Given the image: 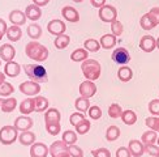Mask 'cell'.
<instances>
[{
  "instance_id": "9f6ffc18",
  "label": "cell",
  "mask_w": 159,
  "mask_h": 157,
  "mask_svg": "<svg viewBox=\"0 0 159 157\" xmlns=\"http://www.w3.org/2000/svg\"><path fill=\"white\" fill-rule=\"evenodd\" d=\"M3 83H5V74L4 72H0V85Z\"/></svg>"
},
{
  "instance_id": "7402d4cb",
  "label": "cell",
  "mask_w": 159,
  "mask_h": 157,
  "mask_svg": "<svg viewBox=\"0 0 159 157\" xmlns=\"http://www.w3.org/2000/svg\"><path fill=\"white\" fill-rule=\"evenodd\" d=\"M18 141L25 147H30L35 143V134L31 131H22L18 135Z\"/></svg>"
},
{
  "instance_id": "836d02e7",
  "label": "cell",
  "mask_w": 159,
  "mask_h": 157,
  "mask_svg": "<svg viewBox=\"0 0 159 157\" xmlns=\"http://www.w3.org/2000/svg\"><path fill=\"white\" fill-rule=\"evenodd\" d=\"M140 25H141V28H142L143 30H151V29H154L155 26H157V25L153 22V20H151L149 12L145 13V15L140 18Z\"/></svg>"
},
{
  "instance_id": "11a10c76",
  "label": "cell",
  "mask_w": 159,
  "mask_h": 157,
  "mask_svg": "<svg viewBox=\"0 0 159 157\" xmlns=\"http://www.w3.org/2000/svg\"><path fill=\"white\" fill-rule=\"evenodd\" d=\"M50 0H33V4H35L38 7H43V5H47Z\"/></svg>"
},
{
  "instance_id": "d4e9b609",
  "label": "cell",
  "mask_w": 159,
  "mask_h": 157,
  "mask_svg": "<svg viewBox=\"0 0 159 157\" xmlns=\"http://www.w3.org/2000/svg\"><path fill=\"white\" fill-rule=\"evenodd\" d=\"M117 77L120 81L128 83L130 78L133 77V71H132V68L128 67V65H123V67H120L117 71Z\"/></svg>"
},
{
  "instance_id": "7dc6e473",
  "label": "cell",
  "mask_w": 159,
  "mask_h": 157,
  "mask_svg": "<svg viewBox=\"0 0 159 157\" xmlns=\"http://www.w3.org/2000/svg\"><path fill=\"white\" fill-rule=\"evenodd\" d=\"M149 111L151 113V115L159 117V98L158 100H151L149 102Z\"/></svg>"
},
{
  "instance_id": "be15d7a7",
  "label": "cell",
  "mask_w": 159,
  "mask_h": 157,
  "mask_svg": "<svg viewBox=\"0 0 159 157\" xmlns=\"http://www.w3.org/2000/svg\"><path fill=\"white\" fill-rule=\"evenodd\" d=\"M3 37H4V36H2V34H0V41H2V38H3Z\"/></svg>"
},
{
  "instance_id": "4dcf8cb0",
  "label": "cell",
  "mask_w": 159,
  "mask_h": 157,
  "mask_svg": "<svg viewBox=\"0 0 159 157\" xmlns=\"http://www.w3.org/2000/svg\"><path fill=\"white\" fill-rule=\"evenodd\" d=\"M75 107H76V110L80 111V113H85V111H88L89 107H90L89 98H85V97L80 96L76 100V102H75Z\"/></svg>"
},
{
  "instance_id": "52a82bcc",
  "label": "cell",
  "mask_w": 159,
  "mask_h": 157,
  "mask_svg": "<svg viewBox=\"0 0 159 157\" xmlns=\"http://www.w3.org/2000/svg\"><path fill=\"white\" fill-rule=\"evenodd\" d=\"M112 60H114L116 64L120 65H125L130 62V54L127 49L124 47H117L114 52H112Z\"/></svg>"
},
{
  "instance_id": "d6a6232c",
  "label": "cell",
  "mask_w": 159,
  "mask_h": 157,
  "mask_svg": "<svg viewBox=\"0 0 159 157\" xmlns=\"http://www.w3.org/2000/svg\"><path fill=\"white\" fill-rule=\"evenodd\" d=\"M70 42V37L67 36V34H61V36H57L55 38V41H54V45H55V47L59 49V50H63L65 49L67 46L69 45Z\"/></svg>"
},
{
  "instance_id": "60d3db41",
  "label": "cell",
  "mask_w": 159,
  "mask_h": 157,
  "mask_svg": "<svg viewBox=\"0 0 159 157\" xmlns=\"http://www.w3.org/2000/svg\"><path fill=\"white\" fill-rule=\"evenodd\" d=\"M90 127H91L90 121H86V118H85L84 121H81L76 126V132H77V135H85L90 130Z\"/></svg>"
},
{
  "instance_id": "8d00e7d4",
  "label": "cell",
  "mask_w": 159,
  "mask_h": 157,
  "mask_svg": "<svg viewBox=\"0 0 159 157\" xmlns=\"http://www.w3.org/2000/svg\"><path fill=\"white\" fill-rule=\"evenodd\" d=\"M157 139H158V135L153 130L146 131V132L142 134V143L145 144V145H146V144H155Z\"/></svg>"
},
{
  "instance_id": "b9f144b4",
  "label": "cell",
  "mask_w": 159,
  "mask_h": 157,
  "mask_svg": "<svg viewBox=\"0 0 159 157\" xmlns=\"http://www.w3.org/2000/svg\"><path fill=\"white\" fill-rule=\"evenodd\" d=\"M13 92H15V88H13V85L11 83H3L0 85V97H8L11 96Z\"/></svg>"
},
{
  "instance_id": "db71d44e",
  "label": "cell",
  "mask_w": 159,
  "mask_h": 157,
  "mask_svg": "<svg viewBox=\"0 0 159 157\" xmlns=\"http://www.w3.org/2000/svg\"><path fill=\"white\" fill-rule=\"evenodd\" d=\"M7 29H8V28H7V22L4 21L3 18H0V34L4 36L7 33Z\"/></svg>"
},
{
  "instance_id": "6f0895ef",
  "label": "cell",
  "mask_w": 159,
  "mask_h": 157,
  "mask_svg": "<svg viewBox=\"0 0 159 157\" xmlns=\"http://www.w3.org/2000/svg\"><path fill=\"white\" fill-rule=\"evenodd\" d=\"M55 157H70V155H69L68 152H64V153H60V155H57V156H55Z\"/></svg>"
},
{
  "instance_id": "680465c9",
  "label": "cell",
  "mask_w": 159,
  "mask_h": 157,
  "mask_svg": "<svg viewBox=\"0 0 159 157\" xmlns=\"http://www.w3.org/2000/svg\"><path fill=\"white\" fill-rule=\"evenodd\" d=\"M72 2H75V3H82L84 0H72Z\"/></svg>"
},
{
  "instance_id": "d590c367",
  "label": "cell",
  "mask_w": 159,
  "mask_h": 157,
  "mask_svg": "<svg viewBox=\"0 0 159 157\" xmlns=\"http://www.w3.org/2000/svg\"><path fill=\"white\" fill-rule=\"evenodd\" d=\"M67 145H72V144H76L77 141V132L72 130H67L63 134V139H61Z\"/></svg>"
},
{
  "instance_id": "f1b7e54d",
  "label": "cell",
  "mask_w": 159,
  "mask_h": 157,
  "mask_svg": "<svg viewBox=\"0 0 159 157\" xmlns=\"http://www.w3.org/2000/svg\"><path fill=\"white\" fill-rule=\"evenodd\" d=\"M61 119V114L57 109L52 107L46 110V114H44V121L46 122H60Z\"/></svg>"
},
{
  "instance_id": "2e32d148",
  "label": "cell",
  "mask_w": 159,
  "mask_h": 157,
  "mask_svg": "<svg viewBox=\"0 0 159 157\" xmlns=\"http://www.w3.org/2000/svg\"><path fill=\"white\" fill-rule=\"evenodd\" d=\"M9 21L12 22V25H16V26L25 25V22H26V15H25V12L20 11V9L11 11V13H9Z\"/></svg>"
},
{
  "instance_id": "816d5d0a",
  "label": "cell",
  "mask_w": 159,
  "mask_h": 157,
  "mask_svg": "<svg viewBox=\"0 0 159 157\" xmlns=\"http://www.w3.org/2000/svg\"><path fill=\"white\" fill-rule=\"evenodd\" d=\"M116 157H132V155L127 147H120L116 150Z\"/></svg>"
},
{
  "instance_id": "e0dca14e",
  "label": "cell",
  "mask_w": 159,
  "mask_h": 157,
  "mask_svg": "<svg viewBox=\"0 0 159 157\" xmlns=\"http://www.w3.org/2000/svg\"><path fill=\"white\" fill-rule=\"evenodd\" d=\"M20 113H21L22 115H29L31 114L33 111H35V100L34 98H26V100H24L21 103H20Z\"/></svg>"
},
{
  "instance_id": "6da1fadb",
  "label": "cell",
  "mask_w": 159,
  "mask_h": 157,
  "mask_svg": "<svg viewBox=\"0 0 159 157\" xmlns=\"http://www.w3.org/2000/svg\"><path fill=\"white\" fill-rule=\"evenodd\" d=\"M25 54L28 55V58L33 59L38 63L46 62L48 58V49L43 46L42 43H39L37 41H31L26 45L25 47Z\"/></svg>"
},
{
  "instance_id": "7c38bea8",
  "label": "cell",
  "mask_w": 159,
  "mask_h": 157,
  "mask_svg": "<svg viewBox=\"0 0 159 157\" xmlns=\"http://www.w3.org/2000/svg\"><path fill=\"white\" fill-rule=\"evenodd\" d=\"M61 16L64 17V20H67L69 22H78L80 21V13L75 7L70 5H65L61 9Z\"/></svg>"
},
{
  "instance_id": "ffe728a7",
  "label": "cell",
  "mask_w": 159,
  "mask_h": 157,
  "mask_svg": "<svg viewBox=\"0 0 159 157\" xmlns=\"http://www.w3.org/2000/svg\"><path fill=\"white\" fill-rule=\"evenodd\" d=\"M20 72H21V67H20V64L17 62L12 60V62L5 63V67H4L5 76H8V77H17L20 75Z\"/></svg>"
},
{
  "instance_id": "d6986e66",
  "label": "cell",
  "mask_w": 159,
  "mask_h": 157,
  "mask_svg": "<svg viewBox=\"0 0 159 157\" xmlns=\"http://www.w3.org/2000/svg\"><path fill=\"white\" fill-rule=\"evenodd\" d=\"M64 152H68V145L65 144L63 140H57V141H54L50 145L48 148V153L52 156V157H55L57 155H60V153H64Z\"/></svg>"
},
{
  "instance_id": "f5cc1de1",
  "label": "cell",
  "mask_w": 159,
  "mask_h": 157,
  "mask_svg": "<svg viewBox=\"0 0 159 157\" xmlns=\"http://www.w3.org/2000/svg\"><path fill=\"white\" fill-rule=\"evenodd\" d=\"M90 3L93 7H95V8H101L106 4V0H90Z\"/></svg>"
},
{
  "instance_id": "6125c7cd",
  "label": "cell",
  "mask_w": 159,
  "mask_h": 157,
  "mask_svg": "<svg viewBox=\"0 0 159 157\" xmlns=\"http://www.w3.org/2000/svg\"><path fill=\"white\" fill-rule=\"evenodd\" d=\"M157 144H158V145H159V137H158V139H157Z\"/></svg>"
},
{
  "instance_id": "4fadbf2b",
  "label": "cell",
  "mask_w": 159,
  "mask_h": 157,
  "mask_svg": "<svg viewBox=\"0 0 159 157\" xmlns=\"http://www.w3.org/2000/svg\"><path fill=\"white\" fill-rule=\"evenodd\" d=\"M140 49L145 52H151L157 49V39L153 36H143L140 41Z\"/></svg>"
},
{
  "instance_id": "ee69618b",
  "label": "cell",
  "mask_w": 159,
  "mask_h": 157,
  "mask_svg": "<svg viewBox=\"0 0 159 157\" xmlns=\"http://www.w3.org/2000/svg\"><path fill=\"white\" fill-rule=\"evenodd\" d=\"M88 113H89V117L91 118V119H101V117H102V110L99 106H97V105H94V106H90L89 110H88Z\"/></svg>"
},
{
  "instance_id": "ac0fdd59",
  "label": "cell",
  "mask_w": 159,
  "mask_h": 157,
  "mask_svg": "<svg viewBox=\"0 0 159 157\" xmlns=\"http://www.w3.org/2000/svg\"><path fill=\"white\" fill-rule=\"evenodd\" d=\"M25 15H26V18L31 20V21H37V20L42 17V9H41V7H38L35 4H30L26 7Z\"/></svg>"
},
{
  "instance_id": "f6af8a7d",
  "label": "cell",
  "mask_w": 159,
  "mask_h": 157,
  "mask_svg": "<svg viewBox=\"0 0 159 157\" xmlns=\"http://www.w3.org/2000/svg\"><path fill=\"white\" fill-rule=\"evenodd\" d=\"M68 153L70 155V157H84V150H82V148L77 147L76 144L68 145Z\"/></svg>"
},
{
  "instance_id": "c3c4849f",
  "label": "cell",
  "mask_w": 159,
  "mask_h": 157,
  "mask_svg": "<svg viewBox=\"0 0 159 157\" xmlns=\"http://www.w3.org/2000/svg\"><path fill=\"white\" fill-rule=\"evenodd\" d=\"M85 119V115H84V113H80V111H77V113H73L70 115V118H69V122H70V124L72 126H77V124L81 122V121H84Z\"/></svg>"
},
{
  "instance_id": "ba28073f",
  "label": "cell",
  "mask_w": 159,
  "mask_h": 157,
  "mask_svg": "<svg viewBox=\"0 0 159 157\" xmlns=\"http://www.w3.org/2000/svg\"><path fill=\"white\" fill-rule=\"evenodd\" d=\"M80 96L85 97V98H91L97 93V85L94 84V81L90 80H85L80 84Z\"/></svg>"
},
{
  "instance_id": "f35d334b",
  "label": "cell",
  "mask_w": 159,
  "mask_h": 157,
  "mask_svg": "<svg viewBox=\"0 0 159 157\" xmlns=\"http://www.w3.org/2000/svg\"><path fill=\"white\" fill-rule=\"evenodd\" d=\"M145 123H146L149 130H153L155 132H159V117H155V115L148 117L146 119H145Z\"/></svg>"
},
{
  "instance_id": "7a4b0ae2",
  "label": "cell",
  "mask_w": 159,
  "mask_h": 157,
  "mask_svg": "<svg viewBox=\"0 0 159 157\" xmlns=\"http://www.w3.org/2000/svg\"><path fill=\"white\" fill-rule=\"evenodd\" d=\"M81 69L85 78L90 81H94L97 78H99L102 74L101 63L95 60V59H86V60H84L81 64Z\"/></svg>"
},
{
  "instance_id": "4316f807",
  "label": "cell",
  "mask_w": 159,
  "mask_h": 157,
  "mask_svg": "<svg viewBox=\"0 0 159 157\" xmlns=\"http://www.w3.org/2000/svg\"><path fill=\"white\" fill-rule=\"evenodd\" d=\"M88 56H89V51L86 50V49H76L70 54V59L73 62H77V63H80V62L82 63L84 60L88 59Z\"/></svg>"
},
{
  "instance_id": "94428289",
  "label": "cell",
  "mask_w": 159,
  "mask_h": 157,
  "mask_svg": "<svg viewBox=\"0 0 159 157\" xmlns=\"http://www.w3.org/2000/svg\"><path fill=\"white\" fill-rule=\"evenodd\" d=\"M2 102H3V98L0 97V106H2Z\"/></svg>"
},
{
  "instance_id": "ab89813d",
  "label": "cell",
  "mask_w": 159,
  "mask_h": 157,
  "mask_svg": "<svg viewBox=\"0 0 159 157\" xmlns=\"http://www.w3.org/2000/svg\"><path fill=\"white\" fill-rule=\"evenodd\" d=\"M123 114V109L119 103H111L110 107H108V115L111 118H114V119H116V118H120Z\"/></svg>"
},
{
  "instance_id": "cb8c5ba5",
  "label": "cell",
  "mask_w": 159,
  "mask_h": 157,
  "mask_svg": "<svg viewBox=\"0 0 159 157\" xmlns=\"http://www.w3.org/2000/svg\"><path fill=\"white\" fill-rule=\"evenodd\" d=\"M17 106V100L15 97H8V98H3L2 106H0V110L3 113H12L13 110Z\"/></svg>"
},
{
  "instance_id": "44dd1931",
  "label": "cell",
  "mask_w": 159,
  "mask_h": 157,
  "mask_svg": "<svg viewBox=\"0 0 159 157\" xmlns=\"http://www.w3.org/2000/svg\"><path fill=\"white\" fill-rule=\"evenodd\" d=\"M117 42L116 37L112 34V33H110V34H104L101 37V39H99V45H101L102 49H106V50H110L112 47H115V45Z\"/></svg>"
},
{
  "instance_id": "e575fe53",
  "label": "cell",
  "mask_w": 159,
  "mask_h": 157,
  "mask_svg": "<svg viewBox=\"0 0 159 157\" xmlns=\"http://www.w3.org/2000/svg\"><path fill=\"white\" fill-rule=\"evenodd\" d=\"M60 130H61L60 122H46V131H47L50 135H52V136L59 135Z\"/></svg>"
},
{
  "instance_id": "9c48e42d",
  "label": "cell",
  "mask_w": 159,
  "mask_h": 157,
  "mask_svg": "<svg viewBox=\"0 0 159 157\" xmlns=\"http://www.w3.org/2000/svg\"><path fill=\"white\" fill-rule=\"evenodd\" d=\"M47 30H48L50 34L57 37V36L64 34L65 30H67V26H65L64 21L55 18V20H51V21L48 22V25H47Z\"/></svg>"
},
{
  "instance_id": "5bb4252c",
  "label": "cell",
  "mask_w": 159,
  "mask_h": 157,
  "mask_svg": "<svg viewBox=\"0 0 159 157\" xmlns=\"http://www.w3.org/2000/svg\"><path fill=\"white\" fill-rule=\"evenodd\" d=\"M15 55H16V50L12 45H9V43L2 45V47H0V59H3L5 63H8V62L13 60Z\"/></svg>"
},
{
  "instance_id": "f907efd6",
  "label": "cell",
  "mask_w": 159,
  "mask_h": 157,
  "mask_svg": "<svg viewBox=\"0 0 159 157\" xmlns=\"http://www.w3.org/2000/svg\"><path fill=\"white\" fill-rule=\"evenodd\" d=\"M149 15L155 25H159V7H154L149 11Z\"/></svg>"
},
{
  "instance_id": "8992f818",
  "label": "cell",
  "mask_w": 159,
  "mask_h": 157,
  "mask_svg": "<svg viewBox=\"0 0 159 157\" xmlns=\"http://www.w3.org/2000/svg\"><path fill=\"white\" fill-rule=\"evenodd\" d=\"M20 92L26 96H38L39 94V92H41V87H39V84L35 83V81H33V80H29V81H24L20 84V87H18Z\"/></svg>"
},
{
  "instance_id": "681fc988",
  "label": "cell",
  "mask_w": 159,
  "mask_h": 157,
  "mask_svg": "<svg viewBox=\"0 0 159 157\" xmlns=\"http://www.w3.org/2000/svg\"><path fill=\"white\" fill-rule=\"evenodd\" d=\"M91 155L94 157H111V152L107 148H98V149H93Z\"/></svg>"
},
{
  "instance_id": "bcb514c9",
  "label": "cell",
  "mask_w": 159,
  "mask_h": 157,
  "mask_svg": "<svg viewBox=\"0 0 159 157\" xmlns=\"http://www.w3.org/2000/svg\"><path fill=\"white\" fill-rule=\"evenodd\" d=\"M145 152H148L153 157H159V145H157V144H146L145 145Z\"/></svg>"
},
{
  "instance_id": "e7e4bbea",
  "label": "cell",
  "mask_w": 159,
  "mask_h": 157,
  "mask_svg": "<svg viewBox=\"0 0 159 157\" xmlns=\"http://www.w3.org/2000/svg\"><path fill=\"white\" fill-rule=\"evenodd\" d=\"M0 65H2V60H0Z\"/></svg>"
},
{
  "instance_id": "7bdbcfd3",
  "label": "cell",
  "mask_w": 159,
  "mask_h": 157,
  "mask_svg": "<svg viewBox=\"0 0 159 157\" xmlns=\"http://www.w3.org/2000/svg\"><path fill=\"white\" fill-rule=\"evenodd\" d=\"M111 31H112V34H114L115 37L121 36V34H123V31H124V26H123L121 21L116 20V21L112 22V24H111Z\"/></svg>"
},
{
  "instance_id": "91938a15",
  "label": "cell",
  "mask_w": 159,
  "mask_h": 157,
  "mask_svg": "<svg viewBox=\"0 0 159 157\" xmlns=\"http://www.w3.org/2000/svg\"><path fill=\"white\" fill-rule=\"evenodd\" d=\"M157 47H158V49H159V38H158V39H157Z\"/></svg>"
},
{
  "instance_id": "30bf717a",
  "label": "cell",
  "mask_w": 159,
  "mask_h": 157,
  "mask_svg": "<svg viewBox=\"0 0 159 157\" xmlns=\"http://www.w3.org/2000/svg\"><path fill=\"white\" fill-rule=\"evenodd\" d=\"M18 131H29L33 127V119L29 115H20L15 119V124H13Z\"/></svg>"
},
{
  "instance_id": "9a60e30c",
  "label": "cell",
  "mask_w": 159,
  "mask_h": 157,
  "mask_svg": "<svg viewBox=\"0 0 159 157\" xmlns=\"http://www.w3.org/2000/svg\"><path fill=\"white\" fill-rule=\"evenodd\" d=\"M128 149L132 157H141L145 153V144L140 140H130L128 144Z\"/></svg>"
},
{
  "instance_id": "484cf974",
  "label": "cell",
  "mask_w": 159,
  "mask_h": 157,
  "mask_svg": "<svg viewBox=\"0 0 159 157\" xmlns=\"http://www.w3.org/2000/svg\"><path fill=\"white\" fill-rule=\"evenodd\" d=\"M26 33H28V36L31 38V39H39L42 37V28L39 26L38 24L33 22L30 25H28V29H26Z\"/></svg>"
},
{
  "instance_id": "5b68a950",
  "label": "cell",
  "mask_w": 159,
  "mask_h": 157,
  "mask_svg": "<svg viewBox=\"0 0 159 157\" xmlns=\"http://www.w3.org/2000/svg\"><path fill=\"white\" fill-rule=\"evenodd\" d=\"M98 15H99V18H101L103 22L112 24L114 21L117 20V9L111 4H104L103 7L99 8Z\"/></svg>"
},
{
  "instance_id": "603a6c76",
  "label": "cell",
  "mask_w": 159,
  "mask_h": 157,
  "mask_svg": "<svg viewBox=\"0 0 159 157\" xmlns=\"http://www.w3.org/2000/svg\"><path fill=\"white\" fill-rule=\"evenodd\" d=\"M5 34H7V38H8L11 42H17L22 37V30H21L20 26L13 25V26H9V28L7 29Z\"/></svg>"
},
{
  "instance_id": "74e56055",
  "label": "cell",
  "mask_w": 159,
  "mask_h": 157,
  "mask_svg": "<svg viewBox=\"0 0 159 157\" xmlns=\"http://www.w3.org/2000/svg\"><path fill=\"white\" fill-rule=\"evenodd\" d=\"M84 47L90 52H97L99 49H101V45H99V41H97V39L89 38L84 42Z\"/></svg>"
},
{
  "instance_id": "277c9868",
  "label": "cell",
  "mask_w": 159,
  "mask_h": 157,
  "mask_svg": "<svg viewBox=\"0 0 159 157\" xmlns=\"http://www.w3.org/2000/svg\"><path fill=\"white\" fill-rule=\"evenodd\" d=\"M18 139V130L15 126H3L0 128V143L3 145H11Z\"/></svg>"
},
{
  "instance_id": "f546056e",
  "label": "cell",
  "mask_w": 159,
  "mask_h": 157,
  "mask_svg": "<svg viewBox=\"0 0 159 157\" xmlns=\"http://www.w3.org/2000/svg\"><path fill=\"white\" fill-rule=\"evenodd\" d=\"M120 128H119L117 126H110L107 128V131H106V140L107 141H115L117 140L119 137H120Z\"/></svg>"
},
{
  "instance_id": "1f68e13d",
  "label": "cell",
  "mask_w": 159,
  "mask_h": 157,
  "mask_svg": "<svg viewBox=\"0 0 159 157\" xmlns=\"http://www.w3.org/2000/svg\"><path fill=\"white\" fill-rule=\"evenodd\" d=\"M35 111L38 113H42V111H46L48 109V100L44 96H37L35 98Z\"/></svg>"
},
{
  "instance_id": "3957f363",
  "label": "cell",
  "mask_w": 159,
  "mask_h": 157,
  "mask_svg": "<svg viewBox=\"0 0 159 157\" xmlns=\"http://www.w3.org/2000/svg\"><path fill=\"white\" fill-rule=\"evenodd\" d=\"M24 69H25L26 76L38 84L46 83L48 80L47 71H46V68L41 64H26L24 67Z\"/></svg>"
},
{
  "instance_id": "8fae6325",
  "label": "cell",
  "mask_w": 159,
  "mask_h": 157,
  "mask_svg": "<svg viewBox=\"0 0 159 157\" xmlns=\"http://www.w3.org/2000/svg\"><path fill=\"white\" fill-rule=\"evenodd\" d=\"M48 147L44 143H34L30 145V157H47Z\"/></svg>"
},
{
  "instance_id": "83f0119b",
  "label": "cell",
  "mask_w": 159,
  "mask_h": 157,
  "mask_svg": "<svg viewBox=\"0 0 159 157\" xmlns=\"http://www.w3.org/2000/svg\"><path fill=\"white\" fill-rule=\"evenodd\" d=\"M120 118L125 124H128V126H132V124H134L137 122V114L133 110H123V114Z\"/></svg>"
}]
</instances>
